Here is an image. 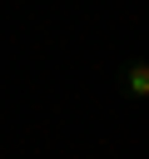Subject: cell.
Returning a JSON list of instances; mask_svg holds the SVG:
<instances>
[{"mask_svg": "<svg viewBox=\"0 0 149 159\" xmlns=\"http://www.w3.org/2000/svg\"><path fill=\"white\" fill-rule=\"evenodd\" d=\"M119 94H124L129 104H149V60L119 65Z\"/></svg>", "mask_w": 149, "mask_h": 159, "instance_id": "6da1fadb", "label": "cell"}]
</instances>
